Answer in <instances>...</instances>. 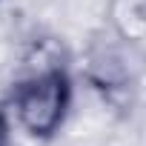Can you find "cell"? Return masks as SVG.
<instances>
[{"instance_id":"2","label":"cell","mask_w":146,"mask_h":146,"mask_svg":"<svg viewBox=\"0 0 146 146\" xmlns=\"http://www.w3.org/2000/svg\"><path fill=\"white\" fill-rule=\"evenodd\" d=\"M9 140H12V135H9V115H6L3 106H0V146H9Z\"/></svg>"},{"instance_id":"1","label":"cell","mask_w":146,"mask_h":146,"mask_svg":"<svg viewBox=\"0 0 146 146\" xmlns=\"http://www.w3.org/2000/svg\"><path fill=\"white\" fill-rule=\"evenodd\" d=\"M17 123L37 140H52L72 106V78L63 66H49L23 78L12 89Z\"/></svg>"}]
</instances>
